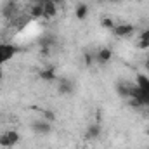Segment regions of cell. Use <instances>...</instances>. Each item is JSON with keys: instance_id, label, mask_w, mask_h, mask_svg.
<instances>
[{"instance_id": "cell-13", "label": "cell", "mask_w": 149, "mask_h": 149, "mask_svg": "<svg viewBox=\"0 0 149 149\" xmlns=\"http://www.w3.org/2000/svg\"><path fill=\"white\" fill-rule=\"evenodd\" d=\"M16 10H17V5H16V2H14V0H10V2H7V3L3 5L2 14H3L5 17H12V16L16 14Z\"/></svg>"}, {"instance_id": "cell-2", "label": "cell", "mask_w": 149, "mask_h": 149, "mask_svg": "<svg viewBox=\"0 0 149 149\" xmlns=\"http://www.w3.org/2000/svg\"><path fill=\"white\" fill-rule=\"evenodd\" d=\"M31 128H33L35 134H40V135H47V134L52 132V125L47 120H35L31 123Z\"/></svg>"}, {"instance_id": "cell-7", "label": "cell", "mask_w": 149, "mask_h": 149, "mask_svg": "<svg viewBox=\"0 0 149 149\" xmlns=\"http://www.w3.org/2000/svg\"><path fill=\"white\" fill-rule=\"evenodd\" d=\"M101 134H102V127H101V123H92V125H88L85 137H87L88 141H94V139L101 137Z\"/></svg>"}, {"instance_id": "cell-23", "label": "cell", "mask_w": 149, "mask_h": 149, "mask_svg": "<svg viewBox=\"0 0 149 149\" xmlns=\"http://www.w3.org/2000/svg\"><path fill=\"white\" fill-rule=\"evenodd\" d=\"M3 63H7V61H5V59H3V56H2V54H0V66H2V64H3Z\"/></svg>"}, {"instance_id": "cell-8", "label": "cell", "mask_w": 149, "mask_h": 149, "mask_svg": "<svg viewBox=\"0 0 149 149\" xmlns=\"http://www.w3.org/2000/svg\"><path fill=\"white\" fill-rule=\"evenodd\" d=\"M56 14H57V5L54 2H50V0H45L43 2V17L45 19H50Z\"/></svg>"}, {"instance_id": "cell-26", "label": "cell", "mask_w": 149, "mask_h": 149, "mask_svg": "<svg viewBox=\"0 0 149 149\" xmlns=\"http://www.w3.org/2000/svg\"><path fill=\"white\" fill-rule=\"evenodd\" d=\"M137 2H142V0H137Z\"/></svg>"}, {"instance_id": "cell-17", "label": "cell", "mask_w": 149, "mask_h": 149, "mask_svg": "<svg viewBox=\"0 0 149 149\" xmlns=\"http://www.w3.org/2000/svg\"><path fill=\"white\" fill-rule=\"evenodd\" d=\"M101 26L106 28V30H113V28H114V21H113V17H102V19H101Z\"/></svg>"}, {"instance_id": "cell-15", "label": "cell", "mask_w": 149, "mask_h": 149, "mask_svg": "<svg viewBox=\"0 0 149 149\" xmlns=\"http://www.w3.org/2000/svg\"><path fill=\"white\" fill-rule=\"evenodd\" d=\"M83 63H85V66H92L95 63V54L94 52H85L83 54Z\"/></svg>"}, {"instance_id": "cell-19", "label": "cell", "mask_w": 149, "mask_h": 149, "mask_svg": "<svg viewBox=\"0 0 149 149\" xmlns=\"http://www.w3.org/2000/svg\"><path fill=\"white\" fill-rule=\"evenodd\" d=\"M42 114H43V120H47V121H50V123H52V121H56V113H54V111L45 109Z\"/></svg>"}, {"instance_id": "cell-4", "label": "cell", "mask_w": 149, "mask_h": 149, "mask_svg": "<svg viewBox=\"0 0 149 149\" xmlns=\"http://www.w3.org/2000/svg\"><path fill=\"white\" fill-rule=\"evenodd\" d=\"M134 87H135V83L120 81V83H116V92H118V95H120V97H123V99H128V97H132Z\"/></svg>"}, {"instance_id": "cell-24", "label": "cell", "mask_w": 149, "mask_h": 149, "mask_svg": "<svg viewBox=\"0 0 149 149\" xmlns=\"http://www.w3.org/2000/svg\"><path fill=\"white\" fill-rule=\"evenodd\" d=\"M146 68H148V70H149V63H146Z\"/></svg>"}, {"instance_id": "cell-20", "label": "cell", "mask_w": 149, "mask_h": 149, "mask_svg": "<svg viewBox=\"0 0 149 149\" xmlns=\"http://www.w3.org/2000/svg\"><path fill=\"white\" fill-rule=\"evenodd\" d=\"M137 49H141V50H148L149 49V40H142V38H139Z\"/></svg>"}, {"instance_id": "cell-6", "label": "cell", "mask_w": 149, "mask_h": 149, "mask_svg": "<svg viewBox=\"0 0 149 149\" xmlns=\"http://www.w3.org/2000/svg\"><path fill=\"white\" fill-rule=\"evenodd\" d=\"M16 52H17V47L12 43H2V47H0V54L3 56L5 61H10L16 56Z\"/></svg>"}, {"instance_id": "cell-11", "label": "cell", "mask_w": 149, "mask_h": 149, "mask_svg": "<svg viewBox=\"0 0 149 149\" xmlns=\"http://www.w3.org/2000/svg\"><path fill=\"white\" fill-rule=\"evenodd\" d=\"M38 43H40L42 49H50V47L56 45V37L50 35V33H47V35H43V37L38 40Z\"/></svg>"}, {"instance_id": "cell-22", "label": "cell", "mask_w": 149, "mask_h": 149, "mask_svg": "<svg viewBox=\"0 0 149 149\" xmlns=\"http://www.w3.org/2000/svg\"><path fill=\"white\" fill-rule=\"evenodd\" d=\"M50 2H54L56 5H63L64 3V0H50Z\"/></svg>"}, {"instance_id": "cell-27", "label": "cell", "mask_w": 149, "mask_h": 149, "mask_svg": "<svg viewBox=\"0 0 149 149\" xmlns=\"http://www.w3.org/2000/svg\"><path fill=\"white\" fill-rule=\"evenodd\" d=\"M108 2H113V0H108Z\"/></svg>"}, {"instance_id": "cell-1", "label": "cell", "mask_w": 149, "mask_h": 149, "mask_svg": "<svg viewBox=\"0 0 149 149\" xmlns=\"http://www.w3.org/2000/svg\"><path fill=\"white\" fill-rule=\"evenodd\" d=\"M113 35L114 37H130V35H134V31H135V26L134 24H128V23H121V24H114V28L111 30Z\"/></svg>"}, {"instance_id": "cell-5", "label": "cell", "mask_w": 149, "mask_h": 149, "mask_svg": "<svg viewBox=\"0 0 149 149\" xmlns=\"http://www.w3.org/2000/svg\"><path fill=\"white\" fill-rule=\"evenodd\" d=\"M113 57V52L111 49H108V47H102V49H99L97 50V54H95V63H99V64H106V63H109Z\"/></svg>"}, {"instance_id": "cell-28", "label": "cell", "mask_w": 149, "mask_h": 149, "mask_svg": "<svg viewBox=\"0 0 149 149\" xmlns=\"http://www.w3.org/2000/svg\"><path fill=\"white\" fill-rule=\"evenodd\" d=\"M0 47H2V43H0Z\"/></svg>"}, {"instance_id": "cell-12", "label": "cell", "mask_w": 149, "mask_h": 149, "mask_svg": "<svg viewBox=\"0 0 149 149\" xmlns=\"http://www.w3.org/2000/svg\"><path fill=\"white\" fill-rule=\"evenodd\" d=\"M87 16H88V5L87 3H78L76 9H74V17L80 19V21H83Z\"/></svg>"}, {"instance_id": "cell-16", "label": "cell", "mask_w": 149, "mask_h": 149, "mask_svg": "<svg viewBox=\"0 0 149 149\" xmlns=\"http://www.w3.org/2000/svg\"><path fill=\"white\" fill-rule=\"evenodd\" d=\"M0 146L2 148H12V142H10V139L7 135V132L5 134H0Z\"/></svg>"}, {"instance_id": "cell-3", "label": "cell", "mask_w": 149, "mask_h": 149, "mask_svg": "<svg viewBox=\"0 0 149 149\" xmlns=\"http://www.w3.org/2000/svg\"><path fill=\"white\" fill-rule=\"evenodd\" d=\"M74 90V83L70 80V78H57V92L61 95H68Z\"/></svg>"}, {"instance_id": "cell-25", "label": "cell", "mask_w": 149, "mask_h": 149, "mask_svg": "<svg viewBox=\"0 0 149 149\" xmlns=\"http://www.w3.org/2000/svg\"><path fill=\"white\" fill-rule=\"evenodd\" d=\"M148 114H149V108H148Z\"/></svg>"}, {"instance_id": "cell-14", "label": "cell", "mask_w": 149, "mask_h": 149, "mask_svg": "<svg viewBox=\"0 0 149 149\" xmlns=\"http://www.w3.org/2000/svg\"><path fill=\"white\" fill-rule=\"evenodd\" d=\"M7 135H9V139H10L12 146L19 144V141H21V135H19V132H16V130H7Z\"/></svg>"}, {"instance_id": "cell-9", "label": "cell", "mask_w": 149, "mask_h": 149, "mask_svg": "<svg viewBox=\"0 0 149 149\" xmlns=\"http://www.w3.org/2000/svg\"><path fill=\"white\" fill-rule=\"evenodd\" d=\"M38 74H40V78H42L43 81H54V80H57V74H56V68H54V66L43 68Z\"/></svg>"}, {"instance_id": "cell-10", "label": "cell", "mask_w": 149, "mask_h": 149, "mask_svg": "<svg viewBox=\"0 0 149 149\" xmlns=\"http://www.w3.org/2000/svg\"><path fill=\"white\" fill-rule=\"evenodd\" d=\"M30 16H31L33 19L43 17V3H42V2H35V3L30 7Z\"/></svg>"}, {"instance_id": "cell-21", "label": "cell", "mask_w": 149, "mask_h": 149, "mask_svg": "<svg viewBox=\"0 0 149 149\" xmlns=\"http://www.w3.org/2000/svg\"><path fill=\"white\" fill-rule=\"evenodd\" d=\"M139 38H142V40H149V30H144L142 33H141V37Z\"/></svg>"}, {"instance_id": "cell-18", "label": "cell", "mask_w": 149, "mask_h": 149, "mask_svg": "<svg viewBox=\"0 0 149 149\" xmlns=\"http://www.w3.org/2000/svg\"><path fill=\"white\" fill-rule=\"evenodd\" d=\"M127 101H128V106L134 108V109H141V108H142V102H141L137 97H130V99H127Z\"/></svg>"}]
</instances>
